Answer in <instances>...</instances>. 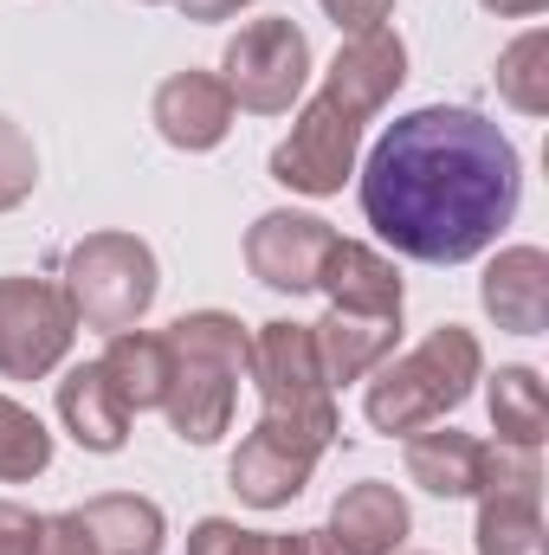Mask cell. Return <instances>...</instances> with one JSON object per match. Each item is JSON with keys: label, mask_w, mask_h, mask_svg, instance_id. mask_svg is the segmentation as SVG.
<instances>
[{"label": "cell", "mask_w": 549, "mask_h": 555, "mask_svg": "<svg viewBox=\"0 0 549 555\" xmlns=\"http://www.w3.org/2000/svg\"><path fill=\"white\" fill-rule=\"evenodd\" d=\"M362 220L420 266H465L498 246L524 201V155L465 104H420L395 117L356 168Z\"/></svg>", "instance_id": "obj_1"}, {"label": "cell", "mask_w": 549, "mask_h": 555, "mask_svg": "<svg viewBox=\"0 0 549 555\" xmlns=\"http://www.w3.org/2000/svg\"><path fill=\"white\" fill-rule=\"evenodd\" d=\"M168 401L162 414L175 426L181 446H220L233 433V408H240V382H246V323L233 310H188L168 330Z\"/></svg>", "instance_id": "obj_2"}, {"label": "cell", "mask_w": 549, "mask_h": 555, "mask_svg": "<svg viewBox=\"0 0 549 555\" xmlns=\"http://www.w3.org/2000/svg\"><path fill=\"white\" fill-rule=\"evenodd\" d=\"M246 382L259 395V433H272L278 446L304 452V459H323L336 446V388L323 382L317 369V349H310V323H253L246 336Z\"/></svg>", "instance_id": "obj_3"}, {"label": "cell", "mask_w": 549, "mask_h": 555, "mask_svg": "<svg viewBox=\"0 0 549 555\" xmlns=\"http://www.w3.org/2000/svg\"><path fill=\"white\" fill-rule=\"evenodd\" d=\"M485 375V349L465 323H439L413 343L408 356H388L369 388H362V420L388 439H408L420 426H439L446 414H459L472 401Z\"/></svg>", "instance_id": "obj_4"}, {"label": "cell", "mask_w": 549, "mask_h": 555, "mask_svg": "<svg viewBox=\"0 0 549 555\" xmlns=\"http://www.w3.org/2000/svg\"><path fill=\"white\" fill-rule=\"evenodd\" d=\"M65 297L85 330H137L162 297V266L137 233H85L65 253Z\"/></svg>", "instance_id": "obj_5"}, {"label": "cell", "mask_w": 549, "mask_h": 555, "mask_svg": "<svg viewBox=\"0 0 549 555\" xmlns=\"http://www.w3.org/2000/svg\"><path fill=\"white\" fill-rule=\"evenodd\" d=\"M220 85L233 91V111L284 117L310 85V39L297 20H253L220 52Z\"/></svg>", "instance_id": "obj_6"}, {"label": "cell", "mask_w": 549, "mask_h": 555, "mask_svg": "<svg viewBox=\"0 0 549 555\" xmlns=\"http://www.w3.org/2000/svg\"><path fill=\"white\" fill-rule=\"evenodd\" d=\"M362 130H369V117H356L343 98L317 91V98H304L291 137L272 149L266 168H272L278 188L310 194V201H330V194H343V181H349L356 162H362Z\"/></svg>", "instance_id": "obj_7"}, {"label": "cell", "mask_w": 549, "mask_h": 555, "mask_svg": "<svg viewBox=\"0 0 549 555\" xmlns=\"http://www.w3.org/2000/svg\"><path fill=\"white\" fill-rule=\"evenodd\" d=\"M78 343L65 284L7 272L0 278V382H46Z\"/></svg>", "instance_id": "obj_8"}, {"label": "cell", "mask_w": 549, "mask_h": 555, "mask_svg": "<svg viewBox=\"0 0 549 555\" xmlns=\"http://www.w3.org/2000/svg\"><path fill=\"white\" fill-rule=\"evenodd\" d=\"M478 555H549L544 537V465L537 452L491 446V472L478 491V524H472Z\"/></svg>", "instance_id": "obj_9"}, {"label": "cell", "mask_w": 549, "mask_h": 555, "mask_svg": "<svg viewBox=\"0 0 549 555\" xmlns=\"http://www.w3.org/2000/svg\"><path fill=\"white\" fill-rule=\"evenodd\" d=\"M336 246V227L317 220V214H297V207H272L246 227V272L259 278L278 297H304L317 291V272Z\"/></svg>", "instance_id": "obj_10"}, {"label": "cell", "mask_w": 549, "mask_h": 555, "mask_svg": "<svg viewBox=\"0 0 549 555\" xmlns=\"http://www.w3.org/2000/svg\"><path fill=\"white\" fill-rule=\"evenodd\" d=\"M233 91L220 85V72H175V78H162L155 85V98H149V124H155V137L168 142V149H181V155H207V149H220V142L233 137Z\"/></svg>", "instance_id": "obj_11"}, {"label": "cell", "mask_w": 549, "mask_h": 555, "mask_svg": "<svg viewBox=\"0 0 549 555\" xmlns=\"http://www.w3.org/2000/svg\"><path fill=\"white\" fill-rule=\"evenodd\" d=\"M408 85V39L395 26H375V33H349L323 72V91L343 98L356 117H382L395 104V91Z\"/></svg>", "instance_id": "obj_12"}, {"label": "cell", "mask_w": 549, "mask_h": 555, "mask_svg": "<svg viewBox=\"0 0 549 555\" xmlns=\"http://www.w3.org/2000/svg\"><path fill=\"white\" fill-rule=\"evenodd\" d=\"M478 304L498 330L511 336H544L549 330V253L544 246H505L485 278H478Z\"/></svg>", "instance_id": "obj_13"}, {"label": "cell", "mask_w": 549, "mask_h": 555, "mask_svg": "<svg viewBox=\"0 0 549 555\" xmlns=\"http://www.w3.org/2000/svg\"><path fill=\"white\" fill-rule=\"evenodd\" d=\"M323 530L343 555H401V543L413 537V511L388 478H362L330 504Z\"/></svg>", "instance_id": "obj_14"}, {"label": "cell", "mask_w": 549, "mask_h": 555, "mask_svg": "<svg viewBox=\"0 0 549 555\" xmlns=\"http://www.w3.org/2000/svg\"><path fill=\"white\" fill-rule=\"evenodd\" d=\"M401 465H408V485H420L426 498L459 504V498H478L485 491L491 446L472 439V433H459V426H420V433H408Z\"/></svg>", "instance_id": "obj_15"}, {"label": "cell", "mask_w": 549, "mask_h": 555, "mask_svg": "<svg viewBox=\"0 0 549 555\" xmlns=\"http://www.w3.org/2000/svg\"><path fill=\"white\" fill-rule=\"evenodd\" d=\"M401 343V317H356V310H323L310 323V349H317V369L330 388H349V382H369Z\"/></svg>", "instance_id": "obj_16"}, {"label": "cell", "mask_w": 549, "mask_h": 555, "mask_svg": "<svg viewBox=\"0 0 549 555\" xmlns=\"http://www.w3.org/2000/svg\"><path fill=\"white\" fill-rule=\"evenodd\" d=\"M317 291L330 297V310H356V317H401V304H408V284L395 272V259H382L375 246L343 240V233L317 272Z\"/></svg>", "instance_id": "obj_17"}, {"label": "cell", "mask_w": 549, "mask_h": 555, "mask_svg": "<svg viewBox=\"0 0 549 555\" xmlns=\"http://www.w3.org/2000/svg\"><path fill=\"white\" fill-rule=\"evenodd\" d=\"M310 478H317V459L278 446L272 433H259V426L240 439V452H233V465H227V485H233L240 504H253V511H284L291 498H304Z\"/></svg>", "instance_id": "obj_18"}, {"label": "cell", "mask_w": 549, "mask_h": 555, "mask_svg": "<svg viewBox=\"0 0 549 555\" xmlns=\"http://www.w3.org/2000/svg\"><path fill=\"white\" fill-rule=\"evenodd\" d=\"M59 420H65V433H72L85 452H124L137 414L124 408V395L111 388V375H104L98 362H78V369H65V382H59Z\"/></svg>", "instance_id": "obj_19"}, {"label": "cell", "mask_w": 549, "mask_h": 555, "mask_svg": "<svg viewBox=\"0 0 549 555\" xmlns=\"http://www.w3.org/2000/svg\"><path fill=\"white\" fill-rule=\"evenodd\" d=\"M98 369L111 375V388L124 395L130 414H162L168 375H175V356H168V336H162V330H117V336L104 343Z\"/></svg>", "instance_id": "obj_20"}, {"label": "cell", "mask_w": 549, "mask_h": 555, "mask_svg": "<svg viewBox=\"0 0 549 555\" xmlns=\"http://www.w3.org/2000/svg\"><path fill=\"white\" fill-rule=\"evenodd\" d=\"M78 517H85L98 555H162L168 550V517L142 491H98L91 504H78Z\"/></svg>", "instance_id": "obj_21"}, {"label": "cell", "mask_w": 549, "mask_h": 555, "mask_svg": "<svg viewBox=\"0 0 549 555\" xmlns=\"http://www.w3.org/2000/svg\"><path fill=\"white\" fill-rule=\"evenodd\" d=\"M485 382V408H491V426H498V446L511 452H544L549 439V395H544V375L511 362L498 375H478Z\"/></svg>", "instance_id": "obj_22"}, {"label": "cell", "mask_w": 549, "mask_h": 555, "mask_svg": "<svg viewBox=\"0 0 549 555\" xmlns=\"http://www.w3.org/2000/svg\"><path fill=\"white\" fill-rule=\"evenodd\" d=\"M498 98L518 117H549V26L518 33L498 52Z\"/></svg>", "instance_id": "obj_23"}, {"label": "cell", "mask_w": 549, "mask_h": 555, "mask_svg": "<svg viewBox=\"0 0 549 555\" xmlns=\"http://www.w3.org/2000/svg\"><path fill=\"white\" fill-rule=\"evenodd\" d=\"M52 465V433L33 408L0 395V485H33Z\"/></svg>", "instance_id": "obj_24"}, {"label": "cell", "mask_w": 549, "mask_h": 555, "mask_svg": "<svg viewBox=\"0 0 549 555\" xmlns=\"http://www.w3.org/2000/svg\"><path fill=\"white\" fill-rule=\"evenodd\" d=\"M188 555H304V530H246L233 517H201L188 530Z\"/></svg>", "instance_id": "obj_25"}, {"label": "cell", "mask_w": 549, "mask_h": 555, "mask_svg": "<svg viewBox=\"0 0 549 555\" xmlns=\"http://www.w3.org/2000/svg\"><path fill=\"white\" fill-rule=\"evenodd\" d=\"M33 188H39V149L13 117H0V214L26 207Z\"/></svg>", "instance_id": "obj_26"}, {"label": "cell", "mask_w": 549, "mask_h": 555, "mask_svg": "<svg viewBox=\"0 0 549 555\" xmlns=\"http://www.w3.org/2000/svg\"><path fill=\"white\" fill-rule=\"evenodd\" d=\"M33 555H98V543H91V530H85L78 511H52V517H39Z\"/></svg>", "instance_id": "obj_27"}, {"label": "cell", "mask_w": 549, "mask_h": 555, "mask_svg": "<svg viewBox=\"0 0 549 555\" xmlns=\"http://www.w3.org/2000/svg\"><path fill=\"white\" fill-rule=\"evenodd\" d=\"M323 7V20L349 39V33H375V26H388V13H395V0H317Z\"/></svg>", "instance_id": "obj_28"}, {"label": "cell", "mask_w": 549, "mask_h": 555, "mask_svg": "<svg viewBox=\"0 0 549 555\" xmlns=\"http://www.w3.org/2000/svg\"><path fill=\"white\" fill-rule=\"evenodd\" d=\"M33 543H39V511L0 498V555H33Z\"/></svg>", "instance_id": "obj_29"}, {"label": "cell", "mask_w": 549, "mask_h": 555, "mask_svg": "<svg viewBox=\"0 0 549 555\" xmlns=\"http://www.w3.org/2000/svg\"><path fill=\"white\" fill-rule=\"evenodd\" d=\"M188 20H201V26H214V20H233L240 7H253V0H175Z\"/></svg>", "instance_id": "obj_30"}, {"label": "cell", "mask_w": 549, "mask_h": 555, "mask_svg": "<svg viewBox=\"0 0 549 555\" xmlns=\"http://www.w3.org/2000/svg\"><path fill=\"white\" fill-rule=\"evenodd\" d=\"M485 13H498V20H537L549 0H478Z\"/></svg>", "instance_id": "obj_31"}, {"label": "cell", "mask_w": 549, "mask_h": 555, "mask_svg": "<svg viewBox=\"0 0 549 555\" xmlns=\"http://www.w3.org/2000/svg\"><path fill=\"white\" fill-rule=\"evenodd\" d=\"M304 555H343L330 543V530H304Z\"/></svg>", "instance_id": "obj_32"}, {"label": "cell", "mask_w": 549, "mask_h": 555, "mask_svg": "<svg viewBox=\"0 0 549 555\" xmlns=\"http://www.w3.org/2000/svg\"><path fill=\"white\" fill-rule=\"evenodd\" d=\"M142 7H175V0H142Z\"/></svg>", "instance_id": "obj_33"}]
</instances>
